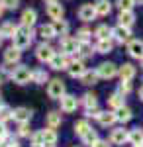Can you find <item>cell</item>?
<instances>
[{
	"instance_id": "ffe728a7",
	"label": "cell",
	"mask_w": 143,
	"mask_h": 147,
	"mask_svg": "<svg viewBox=\"0 0 143 147\" xmlns=\"http://www.w3.org/2000/svg\"><path fill=\"white\" fill-rule=\"evenodd\" d=\"M116 120L121 122V124L130 122V120H132V110H130L127 106H120V108H116Z\"/></svg>"
},
{
	"instance_id": "3957f363",
	"label": "cell",
	"mask_w": 143,
	"mask_h": 147,
	"mask_svg": "<svg viewBox=\"0 0 143 147\" xmlns=\"http://www.w3.org/2000/svg\"><path fill=\"white\" fill-rule=\"evenodd\" d=\"M10 77H12V80H14V82H18V84H26V82H30V80H32V71L22 65V67H16V69H14V73H12Z\"/></svg>"
},
{
	"instance_id": "b9f144b4",
	"label": "cell",
	"mask_w": 143,
	"mask_h": 147,
	"mask_svg": "<svg viewBox=\"0 0 143 147\" xmlns=\"http://www.w3.org/2000/svg\"><path fill=\"white\" fill-rule=\"evenodd\" d=\"M14 145H18V141L16 139H12V137H4V139H0V147H14Z\"/></svg>"
},
{
	"instance_id": "7402d4cb",
	"label": "cell",
	"mask_w": 143,
	"mask_h": 147,
	"mask_svg": "<svg viewBox=\"0 0 143 147\" xmlns=\"http://www.w3.org/2000/svg\"><path fill=\"white\" fill-rule=\"evenodd\" d=\"M120 77H121V80H132L133 77H135V67L130 65V63L121 65L120 67Z\"/></svg>"
},
{
	"instance_id": "681fc988",
	"label": "cell",
	"mask_w": 143,
	"mask_h": 147,
	"mask_svg": "<svg viewBox=\"0 0 143 147\" xmlns=\"http://www.w3.org/2000/svg\"><path fill=\"white\" fill-rule=\"evenodd\" d=\"M4 10H6V8H4V4H2V2H0V16H2V14H4Z\"/></svg>"
},
{
	"instance_id": "db71d44e",
	"label": "cell",
	"mask_w": 143,
	"mask_h": 147,
	"mask_svg": "<svg viewBox=\"0 0 143 147\" xmlns=\"http://www.w3.org/2000/svg\"><path fill=\"white\" fill-rule=\"evenodd\" d=\"M47 2H55V0H47Z\"/></svg>"
},
{
	"instance_id": "836d02e7",
	"label": "cell",
	"mask_w": 143,
	"mask_h": 147,
	"mask_svg": "<svg viewBox=\"0 0 143 147\" xmlns=\"http://www.w3.org/2000/svg\"><path fill=\"white\" fill-rule=\"evenodd\" d=\"M80 80H82V84H94L96 80H98V73H92V71H86L82 77H80Z\"/></svg>"
},
{
	"instance_id": "4fadbf2b",
	"label": "cell",
	"mask_w": 143,
	"mask_h": 147,
	"mask_svg": "<svg viewBox=\"0 0 143 147\" xmlns=\"http://www.w3.org/2000/svg\"><path fill=\"white\" fill-rule=\"evenodd\" d=\"M49 65H51V69H55V71H61V69L69 67V59H67L65 53H55L53 59L49 61Z\"/></svg>"
},
{
	"instance_id": "52a82bcc",
	"label": "cell",
	"mask_w": 143,
	"mask_h": 147,
	"mask_svg": "<svg viewBox=\"0 0 143 147\" xmlns=\"http://www.w3.org/2000/svg\"><path fill=\"white\" fill-rule=\"evenodd\" d=\"M96 73H98V77H102V79H112V77H116L120 71H118V67H116L114 63H102Z\"/></svg>"
},
{
	"instance_id": "bcb514c9",
	"label": "cell",
	"mask_w": 143,
	"mask_h": 147,
	"mask_svg": "<svg viewBox=\"0 0 143 147\" xmlns=\"http://www.w3.org/2000/svg\"><path fill=\"white\" fill-rule=\"evenodd\" d=\"M98 114H100L98 106H96V108H90V110H86V116H94V118H98Z\"/></svg>"
},
{
	"instance_id": "9f6ffc18",
	"label": "cell",
	"mask_w": 143,
	"mask_h": 147,
	"mask_svg": "<svg viewBox=\"0 0 143 147\" xmlns=\"http://www.w3.org/2000/svg\"><path fill=\"white\" fill-rule=\"evenodd\" d=\"M135 147H141V145H135Z\"/></svg>"
},
{
	"instance_id": "74e56055",
	"label": "cell",
	"mask_w": 143,
	"mask_h": 147,
	"mask_svg": "<svg viewBox=\"0 0 143 147\" xmlns=\"http://www.w3.org/2000/svg\"><path fill=\"white\" fill-rule=\"evenodd\" d=\"M12 112L14 110H10L8 106H0V122H6V120H12Z\"/></svg>"
},
{
	"instance_id": "8fae6325",
	"label": "cell",
	"mask_w": 143,
	"mask_h": 147,
	"mask_svg": "<svg viewBox=\"0 0 143 147\" xmlns=\"http://www.w3.org/2000/svg\"><path fill=\"white\" fill-rule=\"evenodd\" d=\"M130 28H125V26H118V28H114L112 30V37L116 39V41H120V43H125V41H130Z\"/></svg>"
},
{
	"instance_id": "f1b7e54d",
	"label": "cell",
	"mask_w": 143,
	"mask_h": 147,
	"mask_svg": "<svg viewBox=\"0 0 143 147\" xmlns=\"http://www.w3.org/2000/svg\"><path fill=\"white\" fill-rule=\"evenodd\" d=\"M96 51H98V53H110V51H112V41H110V37H106V39H98Z\"/></svg>"
},
{
	"instance_id": "f6af8a7d",
	"label": "cell",
	"mask_w": 143,
	"mask_h": 147,
	"mask_svg": "<svg viewBox=\"0 0 143 147\" xmlns=\"http://www.w3.org/2000/svg\"><path fill=\"white\" fill-rule=\"evenodd\" d=\"M6 136H8V129H6V124H4V122H0V139H4Z\"/></svg>"
},
{
	"instance_id": "7bdbcfd3",
	"label": "cell",
	"mask_w": 143,
	"mask_h": 147,
	"mask_svg": "<svg viewBox=\"0 0 143 147\" xmlns=\"http://www.w3.org/2000/svg\"><path fill=\"white\" fill-rule=\"evenodd\" d=\"M77 39L78 41H88V39H90V32H88V30H80L78 35H77Z\"/></svg>"
},
{
	"instance_id": "f35d334b",
	"label": "cell",
	"mask_w": 143,
	"mask_h": 147,
	"mask_svg": "<svg viewBox=\"0 0 143 147\" xmlns=\"http://www.w3.org/2000/svg\"><path fill=\"white\" fill-rule=\"evenodd\" d=\"M133 4H135V0H116V6L120 10H132Z\"/></svg>"
},
{
	"instance_id": "e575fe53",
	"label": "cell",
	"mask_w": 143,
	"mask_h": 147,
	"mask_svg": "<svg viewBox=\"0 0 143 147\" xmlns=\"http://www.w3.org/2000/svg\"><path fill=\"white\" fill-rule=\"evenodd\" d=\"M94 35H96L98 39H106V37H110V35H112V30L108 28V26H98L96 32H94Z\"/></svg>"
},
{
	"instance_id": "11a10c76",
	"label": "cell",
	"mask_w": 143,
	"mask_h": 147,
	"mask_svg": "<svg viewBox=\"0 0 143 147\" xmlns=\"http://www.w3.org/2000/svg\"><path fill=\"white\" fill-rule=\"evenodd\" d=\"M14 147H20V145H14Z\"/></svg>"
},
{
	"instance_id": "ac0fdd59",
	"label": "cell",
	"mask_w": 143,
	"mask_h": 147,
	"mask_svg": "<svg viewBox=\"0 0 143 147\" xmlns=\"http://www.w3.org/2000/svg\"><path fill=\"white\" fill-rule=\"evenodd\" d=\"M57 145V134L53 127L43 129V147H55Z\"/></svg>"
},
{
	"instance_id": "d6986e66",
	"label": "cell",
	"mask_w": 143,
	"mask_h": 147,
	"mask_svg": "<svg viewBox=\"0 0 143 147\" xmlns=\"http://www.w3.org/2000/svg\"><path fill=\"white\" fill-rule=\"evenodd\" d=\"M118 20H120V26L130 28V26H133V22H135V14H133L132 10H121L120 16H118Z\"/></svg>"
},
{
	"instance_id": "9c48e42d",
	"label": "cell",
	"mask_w": 143,
	"mask_h": 147,
	"mask_svg": "<svg viewBox=\"0 0 143 147\" xmlns=\"http://www.w3.org/2000/svg\"><path fill=\"white\" fill-rule=\"evenodd\" d=\"M35 55H37V59L41 61V63H49L51 59H53V55H55V51H53V47L51 45H39L37 47V51H35Z\"/></svg>"
},
{
	"instance_id": "9a60e30c",
	"label": "cell",
	"mask_w": 143,
	"mask_h": 147,
	"mask_svg": "<svg viewBox=\"0 0 143 147\" xmlns=\"http://www.w3.org/2000/svg\"><path fill=\"white\" fill-rule=\"evenodd\" d=\"M20 57H22V49L20 47H16V45H12V47H8L6 51H4V61L6 63H18L20 61Z\"/></svg>"
},
{
	"instance_id": "4dcf8cb0",
	"label": "cell",
	"mask_w": 143,
	"mask_h": 147,
	"mask_svg": "<svg viewBox=\"0 0 143 147\" xmlns=\"http://www.w3.org/2000/svg\"><path fill=\"white\" fill-rule=\"evenodd\" d=\"M108 104H110L114 110H116V108H120V106H123V94H120V92L112 94L110 98H108Z\"/></svg>"
},
{
	"instance_id": "44dd1931",
	"label": "cell",
	"mask_w": 143,
	"mask_h": 147,
	"mask_svg": "<svg viewBox=\"0 0 143 147\" xmlns=\"http://www.w3.org/2000/svg\"><path fill=\"white\" fill-rule=\"evenodd\" d=\"M94 8H96V14L98 16H108L112 10V4L108 0H96L94 2Z\"/></svg>"
},
{
	"instance_id": "60d3db41",
	"label": "cell",
	"mask_w": 143,
	"mask_h": 147,
	"mask_svg": "<svg viewBox=\"0 0 143 147\" xmlns=\"http://www.w3.org/2000/svg\"><path fill=\"white\" fill-rule=\"evenodd\" d=\"M130 92H132V82H130V80H121L120 94H130Z\"/></svg>"
},
{
	"instance_id": "2e32d148",
	"label": "cell",
	"mask_w": 143,
	"mask_h": 147,
	"mask_svg": "<svg viewBox=\"0 0 143 147\" xmlns=\"http://www.w3.org/2000/svg\"><path fill=\"white\" fill-rule=\"evenodd\" d=\"M69 75L73 77V79H80L84 73H86V69L82 65V61H73V63H69Z\"/></svg>"
},
{
	"instance_id": "4316f807",
	"label": "cell",
	"mask_w": 143,
	"mask_h": 147,
	"mask_svg": "<svg viewBox=\"0 0 143 147\" xmlns=\"http://www.w3.org/2000/svg\"><path fill=\"white\" fill-rule=\"evenodd\" d=\"M92 51H94V49H92V45H90L88 41H78L77 53H78L80 57H90V55H92Z\"/></svg>"
},
{
	"instance_id": "f907efd6",
	"label": "cell",
	"mask_w": 143,
	"mask_h": 147,
	"mask_svg": "<svg viewBox=\"0 0 143 147\" xmlns=\"http://www.w3.org/2000/svg\"><path fill=\"white\" fill-rule=\"evenodd\" d=\"M139 98H141V100H143V86H141V88H139Z\"/></svg>"
},
{
	"instance_id": "277c9868",
	"label": "cell",
	"mask_w": 143,
	"mask_h": 147,
	"mask_svg": "<svg viewBox=\"0 0 143 147\" xmlns=\"http://www.w3.org/2000/svg\"><path fill=\"white\" fill-rule=\"evenodd\" d=\"M77 49H78V39H75V37H63L61 39V53L73 55V53H77Z\"/></svg>"
},
{
	"instance_id": "c3c4849f",
	"label": "cell",
	"mask_w": 143,
	"mask_h": 147,
	"mask_svg": "<svg viewBox=\"0 0 143 147\" xmlns=\"http://www.w3.org/2000/svg\"><path fill=\"white\" fill-rule=\"evenodd\" d=\"M4 80H6V73H4V71H0V84H2Z\"/></svg>"
},
{
	"instance_id": "d4e9b609",
	"label": "cell",
	"mask_w": 143,
	"mask_h": 147,
	"mask_svg": "<svg viewBox=\"0 0 143 147\" xmlns=\"http://www.w3.org/2000/svg\"><path fill=\"white\" fill-rule=\"evenodd\" d=\"M39 35L43 37V39H51V37H55V28H53V24H45L39 28Z\"/></svg>"
},
{
	"instance_id": "d590c367",
	"label": "cell",
	"mask_w": 143,
	"mask_h": 147,
	"mask_svg": "<svg viewBox=\"0 0 143 147\" xmlns=\"http://www.w3.org/2000/svg\"><path fill=\"white\" fill-rule=\"evenodd\" d=\"M88 129H90V125H88L86 120H80V122H77V124H75V131H77V136H80V137L84 136Z\"/></svg>"
},
{
	"instance_id": "e0dca14e",
	"label": "cell",
	"mask_w": 143,
	"mask_h": 147,
	"mask_svg": "<svg viewBox=\"0 0 143 147\" xmlns=\"http://www.w3.org/2000/svg\"><path fill=\"white\" fill-rule=\"evenodd\" d=\"M22 26H28V28H32L33 24H35V20H37V12L32 10V8H28V10L22 12Z\"/></svg>"
},
{
	"instance_id": "cb8c5ba5",
	"label": "cell",
	"mask_w": 143,
	"mask_h": 147,
	"mask_svg": "<svg viewBox=\"0 0 143 147\" xmlns=\"http://www.w3.org/2000/svg\"><path fill=\"white\" fill-rule=\"evenodd\" d=\"M98 122L102 125H112L116 122V112H100L98 114Z\"/></svg>"
},
{
	"instance_id": "7c38bea8",
	"label": "cell",
	"mask_w": 143,
	"mask_h": 147,
	"mask_svg": "<svg viewBox=\"0 0 143 147\" xmlns=\"http://www.w3.org/2000/svg\"><path fill=\"white\" fill-rule=\"evenodd\" d=\"M110 141L114 143V145H123L125 141H130V134L123 129V127H120V129H114L110 136Z\"/></svg>"
},
{
	"instance_id": "30bf717a",
	"label": "cell",
	"mask_w": 143,
	"mask_h": 147,
	"mask_svg": "<svg viewBox=\"0 0 143 147\" xmlns=\"http://www.w3.org/2000/svg\"><path fill=\"white\" fill-rule=\"evenodd\" d=\"M47 14H49L51 20H61L63 14H65V8L61 4H57V0L55 2H47Z\"/></svg>"
},
{
	"instance_id": "7a4b0ae2",
	"label": "cell",
	"mask_w": 143,
	"mask_h": 147,
	"mask_svg": "<svg viewBox=\"0 0 143 147\" xmlns=\"http://www.w3.org/2000/svg\"><path fill=\"white\" fill-rule=\"evenodd\" d=\"M47 94L49 98H55V100H61V96L65 94V82L61 79H53L47 86Z\"/></svg>"
},
{
	"instance_id": "83f0119b",
	"label": "cell",
	"mask_w": 143,
	"mask_h": 147,
	"mask_svg": "<svg viewBox=\"0 0 143 147\" xmlns=\"http://www.w3.org/2000/svg\"><path fill=\"white\" fill-rule=\"evenodd\" d=\"M53 28H55V34L57 35H67V32H69V24H67L63 18H61V20H55Z\"/></svg>"
},
{
	"instance_id": "484cf974",
	"label": "cell",
	"mask_w": 143,
	"mask_h": 147,
	"mask_svg": "<svg viewBox=\"0 0 143 147\" xmlns=\"http://www.w3.org/2000/svg\"><path fill=\"white\" fill-rule=\"evenodd\" d=\"M61 125V114L59 112H49L47 114V127H59Z\"/></svg>"
},
{
	"instance_id": "ee69618b",
	"label": "cell",
	"mask_w": 143,
	"mask_h": 147,
	"mask_svg": "<svg viewBox=\"0 0 143 147\" xmlns=\"http://www.w3.org/2000/svg\"><path fill=\"white\" fill-rule=\"evenodd\" d=\"M18 134L22 137H28L32 131H30V127H28V124H20V129H18Z\"/></svg>"
},
{
	"instance_id": "5b68a950",
	"label": "cell",
	"mask_w": 143,
	"mask_h": 147,
	"mask_svg": "<svg viewBox=\"0 0 143 147\" xmlns=\"http://www.w3.org/2000/svg\"><path fill=\"white\" fill-rule=\"evenodd\" d=\"M98 14H96V8H94V4H82L80 8H78V18L82 20V22H90V20H94Z\"/></svg>"
},
{
	"instance_id": "6da1fadb",
	"label": "cell",
	"mask_w": 143,
	"mask_h": 147,
	"mask_svg": "<svg viewBox=\"0 0 143 147\" xmlns=\"http://www.w3.org/2000/svg\"><path fill=\"white\" fill-rule=\"evenodd\" d=\"M12 39H14V45L20 47V49L30 47V45H32V39H33L32 28H28V26H20V28H18V32H16V35H14Z\"/></svg>"
},
{
	"instance_id": "f5cc1de1",
	"label": "cell",
	"mask_w": 143,
	"mask_h": 147,
	"mask_svg": "<svg viewBox=\"0 0 143 147\" xmlns=\"http://www.w3.org/2000/svg\"><path fill=\"white\" fill-rule=\"evenodd\" d=\"M2 39H4V37H2V34H0V43H2Z\"/></svg>"
},
{
	"instance_id": "6f0895ef",
	"label": "cell",
	"mask_w": 143,
	"mask_h": 147,
	"mask_svg": "<svg viewBox=\"0 0 143 147\" xmlns=\"http://www.w3.org/2000/svg\"><path fill=\"white\" fill-rule=\"evenodd\" d=\"M141 65H143V59H141Z\"/></svg>"
},
{
	"instance_id": "680465c9",
	"label": "cell",
	"mask_w": 143,
	"mask_h": 147,
	"mask_svg": "<svg viewBox=\"0 0 143 147\" xmlns=\"http://www.w3.org/2000/svg\"><path fill=\"white\" fill-rule=\"evenodd\" d=\"M0 106H2V102H0Z\"/></svg>"
},
{
	"instance_id": "5bb4252c",
	"label": "cell",
	"mask_w": 143,
	"mask_h": 147,
	"mask_svg": "<svg viewBox=\"0 0 143 147\" xmlns=\"http://www.w3.org/2000/svg\"><path fill=\"white\" fill-rule=\"evenodd\" d=\"M127 53L135 59H143V41L139 39H132L130 43H127Z\"/></svg>"
},
{
	"instance_id": "1f68e13d",
	"label": "cell",
	"mask_w": 143,
	"mask_h": 147,
	"mask_svg": "<svg viewBox=\"0 0 143 147\" xmlns=\"http://www.w3.org/2000/svg\"><path fill=\"white\" fill-rule=\"evenodd\" d=\"M82 141H84L86 145H90V147H92L94 143H96V141H98V134H96L94 129H88L86 134L82 136Z\"/></svg>"
},
{
	"instance_id": "7dc6e473",
	"label": "cell",
	"mask_w": 143,
	"mask_h": 147,
	"mask_svg": "<svg viewBox=\"0 0 143 147\" xmlns=\"http://www.w3.org/2000/svg\"><path fill=\"white\" fill-rule=\"evenodd\" d=\"M92 147H110V145H108V141H100V139H98Z\"/></svg>"
},
{
	"instance_id": "d6a6232c",
	"label": "cell",
	"mask_w": 143,
	"mask_h": 147,
	"mask_svg": "<svg viewBox=\"0 0 143 147\" xmlns=\"http://www.w3.org/2000/svg\"><path fill=\"white\" fill-rule=\"evenodd\" d=\"M130 141L133 145H143V131L141 129H133L130 131Z\"/></svg>"
},
{
	"instance_id": "ab89813d",
	"label": "cell",
	"mask_w": 143,
	"mask_h": 147,
	"mask_svg": "<svg viewBox=\"0 0 143 147\" xmlns=\"http://www.w3.org/2000/svg\"><path fill=\"white\" fill-rule=\"evenodd\" d=\"M2 4H4V8H8V10H16L18 6H20V0H0Z\"/></svg>"
},
{
	"instance_id": "603a6c76",
	"label": "cell",
	"mask_w": 143,
	"mask_h": 147,
	"mask_svg": "<svg viewBox=\"0 0 143 147\" xmlns=\"http://www.w3.org/2000/svg\"><path fill=\"white\" fill-rule=\"evenodd\" d=\"M16 32H18V26H14V22H4V24H2V28H0L2 37H14Z\"/></svg>"
},
{
	"instance_id": "8992f818",
	"label": "cell",
	"mask_w": 143,
	"mask_h": 147,
	"mask_svg": "<svg viewBox=\"0 0 143 147\" xmlns=\"http://www.w3.org/2000/svg\"><path fill=\"white\" fill-rule=\"evenodd\" d=\"M77 106H78L77 96H71V94H63V96H61V110H63V112H67V114L75 112Z\"/></svg>"
},
{
	"instance_id": "816d5d0a",
	"label": "cell",
	"mask_w": 143,
	"mask_h": 147,
	"mask_svg": "<svg viewBox=\"0 0 143 147\" xmlns=\"http://www.w3.org/2000/svg\"><path fill=\"white\" fill-rule=\"evenodd\" d=\"M135 4H143V0H135Z\"/></svg>"
},
{
	"instance_id": "f546056e",
	"label": "cell",
	"mask_w": 143,
	"mask_h": 147,
	"mask_svg": "<svg viewBox=\"0 0 143 147\" xmlns=\"http://www.w3.org/2000/svg\"><path fill=\"white\" fill-rule=\"evenodd\" d=\"M32 80H33V82H37V84H43L45 80H47V73H45L43 69L32 71Z\"/></svg>"
},
{
	"instance_id": "ba28073f",
	"label": "cell",
	"mask_w": 143,
	"mask_h": 147,
	"mask_svg": "<svg viewBox=\"0 0 143 147\" xmlns=\"http://www.w3.org/2000/svg\"><path fill=\"white\" fill-rule=\"evenodd\" d=\"M12 120L18 122V124H28L32 120V110L30 108H16L12 112Z\"/></svg>"
},
{
	"instance_id": "8d00e7d4",
	"label": "cell",
	"mask_w": 143,
	"mask_h": 147,
	"mask_svg": "<svg viewBox=\"0 0 143 147\" xmlns=\"http://www.w3.org/2000/svg\"><path fill=\"white\" fill-rule=\"evenodd\" d=\"M82 102H84L86 110H90V108H96V106H98V100H96V96H94V94H84Z\"/></svg>"
}]
</instances>
